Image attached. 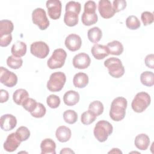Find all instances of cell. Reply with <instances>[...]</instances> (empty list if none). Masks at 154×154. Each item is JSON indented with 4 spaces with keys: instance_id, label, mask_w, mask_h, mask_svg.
<instances>
[{
    "instance_id": "obj_32",
    "label": "cell",
    "mask_w": 154,
    "mask_h": 154,
    "mask_svg": "<svg viewBox=\"0 0 154 154\" xmlns=\"http://www.w3.org/2000/svg\"><path fill=\"white\" fill-rule=\"evenodd\" d=\"M126 25L129 29L135 30L138 29L140 27L141 23L137 17L134 15H131L128 16L126 19Z\"/></svg>"
},
{
    "instance_id": "obj_42",
    "label": "cell",
    "mask_w": 154,
    "mask_h": 154,
    "mask_svg": "<svg viewBox=\"0 0 154 154\" xmlns=\"http://www.w3.org/2000/svg\"><path fill=\"white\" fill-rule=\"evenodd\" d=\"M96 10V4L93 1H88L84 4V12L87 13H94Z\"/></svg>"
},
{
    "instance_id": "obj_31",
    "label": "cell",
    "mask_w": 154,
    "mask_h": 154,
    "mask_svg": "<svg viewBox=\"0 0 154 154\" xmlns=\"http://www.w3.org/2000/svg\"><path fill=\"white\" fill-rule=\"evenodd\" d=\"M104 109L103 103L99 100L91 102L88 106V110L94 113L96 116L102 114Z\"/></svg>"
},
{
    "instance_id": "obj_10",
    "label": "cell",
    "mask_w": 154,
    "mask_h": 154,
    "mask_svg": "<svg viewBox=\"0 0 154 154\" xmlns=\"http://www.w3.org/2000/svg\"><path fill=\"white\" fill-rule=\"evenodd\" d=\"M48 13L50 18L57 20L61 16L62 5L59 0H49L46 2Z\"/></svg>"
},
{
    "instance_id": "obj_27",
    "label": "cell",
    "mask_w": 154,
    "mask_h": 154,
    "mask_svg": "<svg viewBox=\"0 0 154 154\" xmlns=\"http://www.w3.org/2000/svg\"><path fill=\"white\" fill-rule=\"evenodd\" d=\"M78 14L72 11H66L64 16V22L68 26H74L78 23Z\"/></svg>"
},
{
    "instance_id": "obj_3",
    "label": "cell",
    "mask_w": 154,
    "mask_h": 154,
    "mask_svg": "<svg viewBox=\"0 0 154 154\" xmlns=\"http://www.w3.org/2000/svg\"><path fill=\"white\" fill-rule=\"evenodd\" d=\"M103 64L108 69L109 74L113 78H119L125 73V67L122 61L118 58L110 57L106 59Z\"/></svg>"
},
{
    "instance_id": "obj_36",
    "label": "cell",
    "mask_w": 154,
    "mask_h": 154,
    "mask_svg": "<svg viewBox=\"0 0 154 154\" xmlns=\"http://www.w3.org/2000/svg\"><path fill=\"white\" fill-rule=\"evenodd\" d=\"M46 112L45 106L42 103H37L34 111L31 112V115L35 118H42L44 117Z\"/></svg>"
},
{
    "instance_id": "obj_30",
    "label": "cell",
    "mask_w": 154,
    "mask_h": 154,
    "mask_svg": "<svg viewBox=\"0 0 154 154\" xmlns=\"http://www.w3.org/2000/svg\"><path fill=\"white\" fill-rule=\"evenodd\" d=\"M23 64V60L20 57H16L14 55L9 56L7 59V64L13 69H18L21 67Z\"/></svg>"
},
{
    "instance_id": "obj_5",
    "label": "cell",
    "mask_w": 154,
    "mask_h": 154,
    "mask_svg": "<svg viewBox=\"0 0 154 154\" xmlns=\"http://www.w3.org/2000/svg\"><path fill=\"white\" fill-rule=\"evenodd\" d=\"M66 81V75L61 72H56L52 73L47 82L48 89L52 92L61 91Z\"/></svg>"
},
{
    "instance_id": "obj_15",
    "label": "cell",
    "mask_w": 154,
    "mask_h": 154,
    "mask_svg": "<svg viewBox=\"0 0 154 154\" xmlns=\"http://www.w3.org/2000/svg\"><path fill=\"white\" fill-rule=\"evenodd\" d=\"M21 141L16 135L15 132L11 133L8 135L4 143V149L8 152L15 151L20 146Z\"/></svg>"
},
{
    "instance_id": "obj_14",
    "label": "cell",
    "mask_w": 154,
    "mask_h": 154,
    "mask_svg": "<svg viewBox=\"0 0 154 154\" xmlns=\"http://www.w3.org/2000/svg\"><path fill=\"white\" fill-rule=\"evenodd\" d=\"M1 128L4 131H9L13 129L17 125V119L12 114H6L0 118Z\"/></svg>"
},
{
    "instance_id": "obj_28",
    "label": "cell",
    "mask_w": 154,
    "mask_h": 154,
    "mask_svg": "<svg viewBox=\"0 0 154 154\" xmlns=\"http://www.w3.org/2000/svg\"><path fill=\"white\" fill-rule=\"evenodd\" d=\"M98 20L97 15L94 13H87L83 12L81 16V20L82 23L85 26H90L95 24Z\"/></svg>"
},
{
    "instance_id": "obj_6",
    "label": "cell",
    "mask_w": 154,
    "mask_h": 154,
    "mask_svg": "<svg viewBox=\"0 0 154 154\" xmlns=\"http://www.w3.org/2000/svg\"><path fill=\"white\" fill-rule=\"evenodd\" d=\"M67 57L66 52L61 48H58L54 51L52 55L47 61V65L51 69H55L62 67Z\"/></svg>"
},
{
    "instance_id": "obj_33",
    "label": "cell",
    "mask_w": 154,
    "mask_h": 154,
    "mask_svg": "<svg viewBox=\"0 0 154 154\" xmlns=\"http://www.w3.org/2000/svg\"><path fill=\"white\" fill-rule=\"evenodd\" d=\"M97 116L90 110L84 112L81 117V121L82 124L88 125L94 122Z\"/></svg>"
},
{
    "instance_id": "obj_26",
    "label": "cell",
    "mask_w": 154,
    "mask_h": 154,
    "mask_svg": "<svg viewBox=\"0 0 154 154\" xmlns=\"http://www.w3.org/2000/svg\"><path fill=\"white\" fill-rule=\"evenodd\" d=\"M14 25L10 20H1L0 21V36L9 35L13 32Z\"/></svg>"
},
{
    "instance_id": "obj_35",
    "label": "cell",
    "mask_w": 154,
    "mask_h": 154,
    "mask_svg": "<svg viewBox=\"0 0 154 154\" xmlns=\"http://www.w3.org/2000/svg\"><path fill=\"white\" fill-rule=\"evenodd\" d=\"M15 133L21 142L27 140L30 137V131L28 128L25 126L18 128Z\"/></svg>"
},
{
    "instance_id": "obj_1",
    "label": "cell",
    "mask_w": 154,
    "mask_h": 154,
    "mask_svg": "<svg viewBox=\"0 0 154 154\" xmlns=\"http://www.w3.org/2000/svg\"><path fill=\"white\" fill-rule=\"evenodd\" d=\"M127 100L123 97H117L111 102L109 110L110 118L116 122L122 120L126 114L127 108Z\"/></svg>"
},
{
    "instance_id": "obj_23",
    "label": "cell",
    "mask_w": 154,
    "mask_h": 154,
    "mask_svg": "<svg viewBox=\"0 0 154 154\" xmlns=\"http://www.w3.org/2000/svg\"><path fill=\"white\" fill-rule=\"evenodd\" d=\"M28 97L29 94L28 91L23 88L16 90L13 94V101L16 104L18 105H22L23 102Z\"/></svg>"
},
{
    "instance_id": "obj_8",
    "label": "cell",
    "mask_w": 154,
    "mask_h": 154,
    "mask_svg": "<svg viewBox=\"0 0 154 154\" xmlns=\"http://www.w3.org/2000/svg\"><path fill=\"white\" fill-rule=\"evenodd\" d=\"M30 52L34 56L43 59L46 58L49 52V46L44 42L37 41L31 45Z\"/></svg>"
},
{
    "instance_id": "obj_12",
    "label": "cell",
    "mask_w": 154,
    "mask_h": 154,
    "mask_svg": "<svg viewBox=\"0 0 154 154\" xmlns=\"http://www.w3.org/2000/svg\"><path fill=\"white\" fill-rule=\"evenodd\" d=\"M91 63V59L88 54L84 52L79 53L76 55L72 61L73 65L75 68L79 69H87Z\"/></svg>"
},
{
    "instance_id": "obj_45",
    "label": "cell",
    "mask_w": 154,
    "mask_h": 154,
    "mask_svg": "<svg viewBox=\"0 0 154 154\" xmlns=\"http://www.w3.org/2000/svg\"><path fill=\"white\" fill-rule=\"evenodd\" d=\"M9 98V94L7 90L4 89L0 90V102L4 103L6 102Z\"/></svg>"
},
{
    "instance_id": "obj_11",
    "label": "cell",
    "mask_w": 154,
    "mask_h": 154,
    "mask_svg": "<svg viewBox=\"0 0 154 154\" xmlns=\"http://www.w3.org/2000/svg\"><path fill=\"white\" fill-rule=\"evenodd\" d=\"M98 10L100 16L104 19H109L114 16V10L109 0H100L98 3Z\"/></svg>"
},
{
    "instance_id": "obj_13",
    "label": "cell",
    "mask_w": 154,
    "mask_h": 154,
    "mask_svg": "<svg viewBox=\"0 0 154 154\" xmlns=\"http://www.w3.org/2000/svg\"><path fill=\"white\" fill-rule=\"evenodd\" d=\"M65 46L70 51L79 50L82 45V40L79 35L76 34H70L66 38Z\"/></svg>"
},
{
    "instance_id": "obj_40",
    "label": "cell",
    "mask_w": 154,
    "mask_h": 154,
    "mask_svg": "<svg viewBox=\"0 0 154 154\" xmlns=\"http://www.w3.org/2000/svg\"><path fill=\"white\" fill-rule=\"evenodd\" d=\"M141 19L143 23L144 26L150 25L154 20L153 13L150 11H144L141 15Z\"/></svg>"
},
{
    "instance_id": "obj_17",
    "label": "cell",
    "mask_w": 154,
    "mask_h": 154,
    "mask_svg": "<svg viewBox=\"0 0 154 154\" xmlns=\"http://www.w3.org/2000/svg\"><path fill=\"white\" fill-rule=\"evenodd\" d=\"M55 148L56 144L51 138H45L41 142V154H55Z\"/></svg>"
},
{
    "instance_id": "obj_25",
    "label": "cell",
    "mask_w": 154,
    "mask_h": 154,
    "mask_svg": "<svg viewBox=\"0 0 154 154\" xmlns=\"http://www.w3.org/2000/svg\"><path fill=\"white\" fill-rule=\"evenodd\" d=\"M87 37L91 42L93 43H97L100 40L102 37V31L99 27H93L88 29L87 32Z\"/></svg>"
},
{
    "instance_id": "obj_2",
    "label": "cell",
    "mask_w": 154,
    "mask_h": 154,
    "mask_svg": "<svg viewBox=\"0 0 154 154\" xmlns=\"http://www.w3.org/2000/svg\"><path fill=\"white\" fill-rule=\"evenodd\" d=\"M113 131V127L112 125L108 121L102 120H100L96 124L93 134L99 142H105L109 135H110Z\"/></svg>"
},
{
    "instance_id": "obj_18",
    "label": "cell",
    "mask_w": 154,
    "mask_h": 154,
    "mask_svg": "<svg viewBox=\"0 0 154 154\" xmlns=\"http://www.w3.org/2000/svg\"><path fill=\"white\" fill-rule=\"evenodd\" d=\"M72 132L70 128L65 126H59L55 132V136L57 139L61 143L68 141L71 138Z\"/></svg>"
},
{
    "instance_id": "obj_20",
    "label": "cell",
    "mask_w": 154,
    "mask_h": 154,
    "mask_svg": "<svg viewBox=\"0 0 154 154\" xmlns=\"http://www.w3.org/2000/svg\"><path fill=\"white\" fill-rule=\"evenodd\" d=\"M134 144L136 147L141 150H146L150 144V138L146 134H140L135 138Z\"/></svg>"
},
{
    "instance_id": "obj_16",
    "label": "cell",
    "mask_w": 154,
    "mask_h": 154,
    "mask_svg": "<svg viewBox=\"0 0 154 154\" xmlns=\"http://www.w3.org/2000/svg\"><path fill=\"white\" fill-rule=\"evenodd\" d=\"M91 52L94 58L96 60H102L109 54L108 49L106 45L97 43L93 46L91 49Z\"/></svg>"
},
{
    "instance_id": "obj_19",
    "label": "cell",
    "mask_w": 154,
    "mask_h": 154,
    "mask_svg": "<svg viewBox=\"0 0 154 154\" xmlns=\"http://www.w3.org/2000/svg\"><path fill=\"white\" fill-rule=\"evenodd\" d=\"M63 101L67 106H74L79 101V94L74 90L67 91L63 96Z\"/></svg>"
},
{
    "instance_id": "obj_21",
    "label": "cell",
    "mask_w": 154,
    "mask_h": 154,
    "mask_svg": "<svg viewBox=\"0 0 154 154\" xmlns=\"http://www.w3.org/2000/svg\"><path fill=\"white\" fill-rule=\"evenodd\" d=\"M73 84L76 88H84L88 84V76L83 72L76 73L73 78Z\"/></svg>"
},
{
    "instance_id": "obj_39",
    "label": "cell",
    "mask_w": 154,
    "mask_h": 154,
    "mask_svg": "<svg viewBox=\"0 0 154 154\" xmlns=\"http://www.w3.org/2000/svg\"><path fill=\"white\" fill-rule=\"evenodd\" d=\"M37 102L35 101V100L28 97L23 102L22 106L27 111L31 112L34 110L37 106Z\"/></svg>"
},
{
    "instance_id": "obj_34",
    "label": "cell",
    "mask_w": 154,
    "mask_h": 154,
    "mask_svg": "<svg viewBox=\"0 0 154 154\" xmlns=\"http://www.w3.org/2000/svg\"><path fill=\"white\" fill-rule=\"evenodd\" d=\"M63 119L65 122L69 124H73L77 121L78 114L74 110L68 109L64 112Z\"/></svg>"
},
{
    "instance_id": "obj_37",
    "label": "cell",
    "mask_w": 154,
    "mask_h": 154,
    "mask_svg": "<svg viewBox=\"0 0 154 154\" xmlns=\"http://www.w3.org/2000/svg\"><path fill=\"white\" fill-rule=\"evenodd\" d=\"M65 10L66 11H72L79 14L81 10V5L78 2L69 1L66 4Z\"/></svg>"
},
{
    "instance_id": "obj_4",
    "label": "cell",
    "mask_w": 154,
    "mask_h": 154,
    "mask_svg": "<svg viewBox=\"0 0 154 154\" xmlns=\"http://www.w3.org/2000/svg\"><path fill=\"white\" fill-rule=\"evenodd\" d=\"M151 99L150 95L144 91L138 93L131 103L132 109L138 113L143 112L150 104Z\"/></svg>"
},
{
    "instance_id": "obj_22",
    "label": "cell",
    "mask_w": 154,
    "mask_h": 154,
    "mask_svg": "<svg viewBox=\"0 0 154 154\" xmlns=\"http://www.w3.org/2000/svg\"><path fill=\"white\" fill-rule=\"evenodd\" d=\"M26 45L22 41H17L14 43L11 49V52L13 55L16 57H22L26 54Z\"/></svg>"
},
{
    "instance_id": "obj_44",
    "label": "cell",
    "mask_w": 154,
    "mask_h": 154,
    "mask_svg": "<svg viewBox=\"0 0 154 154\" xmlns=\"http://www.w3.org/2000/svg\"><path fill=\"white\" fill-rule=\"evenodd\" d=\"M153 59H154V55H153V54L147 55L146 57L145 60H144V63H145L146 66L147 67H148L149 68L153 69L154 68Z\"/></svg>"
},
{
    "instance_id": "obj_9",
    "label": "cell",
    "mask_w": 154,
    "mask_h": 154,
    "mask_svg": "<svg viewBox=\"0 0 154 154\" xmlns=\"http://www.w3.org/2000/svg\"><path fill=\"white\" fill-rule=\"evenodd\" d=\"M0 82L7 87H13L17 82V75L1 66L0 67Z\"/></svg>"
},
{
    "instance_id": "obj_24",
    "label": "cell",
    "mask_w": 154,
    "mask_h": 154,
    "mask_svg": "<svg viewBox=\"0 0 154 154\" xmlns=\"http://www.w3.org/2000/svg\"><path fill=\"white\" fill-rule=\"evenodd\" d=\"M109 54L114 55H120L123 52V46L121 42L118 40H113L109 42L106 45Z\"/></svg>"
},
{
    "instance_id": "obj_7",
    "label": "cell",
    "mask_w": 154,
    "mask_h": 154,
    "mask_svg": "<svg viewBox=\"0 0 154 154\" xmlns=\"http://www.w3.org/2000/svg\"><path fill=\"white\" fill-rule=\"evenodd\" d=\"M32 21L41 30H45L49 26L46 11L42 8H37L32 11Z\"/></svg>"
},
{
    "instance_id": "obj_46",
    "label": "cell",
    "mask_w": 154,
    "mask_h": 154,
    "mask_svg": "<svg viewBox=\"0 0 154 154\" xmlns=\"http://www.w3.org/2000/svg\"><path fill=\"white\" fill-rule=\"evenodd\" d=\"M60 154H63V153H75V152L70 148H63L62 150L60 151Z\"/></svg>"
},
{
    "instance_id": "obj_38",
    "label": "cell",
    "mask_w": 154,
    "mask_h": 154,
    "mask_svg": "<svg viewBox=\"0 0 154 154\" xmlns=\"http://www.w3.org/2000/svg\"><path fill=\"white\" fill-rule=\"evenodd\" d=\"M61 100L59 96L55 94H50L46 99L48 105L51 108H57L59 106Z\"/></svg>"
},
{
    "instance_id": "obj_47",
    "label": "cell",
    "mask_w": 154,
    "mask_h": 154,
    "mask_svg": "<svg viewBox=\"0 0 154 154\" xmlns=\"http://www.w3.org/2000/svg\"><path fill=\"white\" fill-rule=\"evenodd\" d=\"M108 153H122V152L117 148H113L111 150L108 152Z\"/></svg>"
},
{
    "instance_id": "obj_43",
    "label": "cell",
    "mask_w": 154,
    "mask_h": 154,
    "mask_svg": "<svg viewBox=\"0 0 154 154\" xmlns=\"http://www.w3.org/2000/svg\"><path fill=\"white\" fill-rule=\"evenodd\" d=\"M12 40L11 34L0 36V46L1 47H6L10 45Z\"/></svg>"
},
{
    "instance_id": "obj_29",
    "label": "cell",
    "mask_w": 154,
    "mask_h": 154,
    "mask_svg": "<svg viewBox=\"0 0 154 154\" xmlns=\"http://www.w3.org/2000/svg\"><path fill=\"white\" fill-rule=\"evenodd\" d=\"M140 81L145 86L152 87L154 85V74L152 72L146 71L140 75Z\"/></svg>"
},
{
    "instance_id": "obj_41",
    "label": "cell",
    "mask_w": 154,
    "mask_h": 154,
    "mask_svg": "<svg viewBox=\"0 0 154 154\" xmlns=\"http://www.w3.org/2000/svg\"><path fill=\"white\" fill-rule=\"evenodd\" d=\"M126 7V1L125 0H114L112 3V8L115 13L123 10Z\"/></svg>"
}]
</instances>
